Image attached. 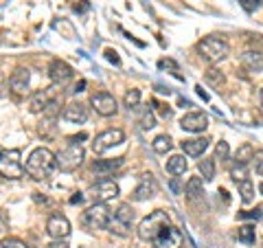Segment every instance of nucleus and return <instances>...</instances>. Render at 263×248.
<instances>
[{
    "instance_id": "nucleus-1",
    "label": "nucleus",
    "mask_w": 263,
    "mask_h": 248,
    "mask_svg": "<svg viewBox=\"0 0 263 248\" xmlns=\"http://www.w3.org/2000/svg\"><path fill=\"white\" fill-rule=\"evenodd\" d=\"M57 169V156L46 147H35L24 165V173H29L33 180H48Z\"/></svg>"
},
{
    "instance_id": "nucleus-2",
    "label": "nucleus",
    "mask_w": 263,
    "mask_h": 248,
    "mask_svg": "<svg viewBox=\"0 0 263 248\" xmlns=\"http://www.w3.org/2000/svg\"><path fill=\"white\" fill-rule=\"evenodd\" d=\"M167 226H171L169 213L167 211H154L147 218L141 220V224H138V237L145 239V242H154Z\"/></svg>"
},
{
    "instance_id": "nucleus-3",
    "label": "nucleus",
    "mask_w": 263,
    "mask_h": 248,
    "mask_svg": "<svg viewBox=\"0 0 263 248\" xmlns=\"http://www.w3.org/2000/svg\"><path fill=\"white\" fill-rule=\"evenodd\" d=\"M230 51V46L224 38H215V36H211V38H204L200 44H197V53L202 55V60H206L211 64H215V62H221L224 57L228 55Z\"/></svg>"
},
{
    "instance_id": "nucleus-4",
    "label": "nucleus",
    "mask_w": 263,
    "mask_h": 248,
    "mask_svg": "<svg viewBox=\"0 0 263 248\" xmlns=\"http://www.w3.org/2000/svg\"><path fill=\"white\" fill-rule=\"evenodd\" d=\"M0 176L18 180L24 176V165H22V154L20 150H3L0 152Z\"/></svg>"
},
{
    "instance_id": "nucleus-5",
    "label": "nucleus",
    "mask_w": 263,
    "mask_h": 248,
    "mask_svg": "<svg viewBox=\"0 0 263 248\" xmlns=\"http://www.w3.org/2000/svg\"><path fill=\"white\" fill-rule=\"evenodd\" d=\"M132 220H134V211L129 204H121L117 211L110 213V222H108V231L119 237H125L132 228Z\"/></svg>"
},
{
    "instance_id": "nucleus-6",
    "label": "nucleus",
    "mask_w": 263,
    "mask_h": 248,
    "mask_svg": "<svg viewBox=\"0 0 263 248\" xmlns=\"http://www.w3.org/2000/svg\"><path fill=\"white\" fill-rule=\"evenodd\" d=\"M110 206L105 202H95L90 209L84 213V224L88 231H103L108 228V222H110Z\"/></svg>"
},
{
    "instance_id": "nucleus-7",
    "label": "nucleus",
    "mask_w": 263,
    "mask_h": 248,
    "mask_svg": "<svg viewBox=\"0 0 263 248\" xmlns=\"http://www.w3.org/2000/svg\"><path fill=\"white\" fill-rule=\"evenodd\" d=\"M84 158H86V152L81 147V143H70L66 150L57 154V167L62 171H75L81 167Z\"/></svg>"
},
{
    "instance_id": "nucleus-8",
    "label": "nucleus",
    "mask_w": 263,
    "mask_h": 248,
    "mask_svg": "<svg viewBox=\"0 0 263 248\" xmlns=\"http://www.w3.org/2000/svg\"><path fill=\"white\" fill-rule=\"evenodd\" d=\"M123 140H125V132L119 128H112V130L101 132V134L92 140V150H95V154H103V152H108L110 147L121 145Z\"/></svg>"
},
{
    "instance_id": "nucleus-9",
    "label": "nucleus",
    "mask_w": 263,
    "mask_h": 248,
    "mask_svg": "<svg viewBox=\"0 0 263 248\" xmlns=\"http://www.w3.org/2000/svg\"><path fill=\"white\" fill-rule=\"evenodd\" d=\"M88 193L95 198V202H105V204H108L110 200H114V198L119 196V185L114 183V180L101 178V180H97V183L90 187Z\"/></svg>"
},
{
    "instance_id": "nucleus-10",
    "label": "nucleus",
    "mask_w": 263,
    "mask_h": 248,
    "mask_svg": "<svg viewBox=\"0 0 263 248\" xmlns=\"http://www.w3.org/2000/svg\"><path fill=\"white\" fill-rule=\"evenodd\" d=\"M90 105L97 110V114L101 117H114L119 112V103L110 93H95L90 97Z\"/></svg>"
},
{
    "instance_id": "nucleus-11",
    "label": "nucleus",
    "mask_w": 263,
    "mask_h": 248,
    "mask_svg": "<svg viewBox=\"0 0 263 248\" xmlns=\"http://www.w3.org/2000/svg\"><path fill=\"white\" fill-rule=\"evenodd\" d=\"M152 248H184V235L176 226H167L152 242Z\"/></svg>"
},
{
    "instance_id": "nucleus-12",
    "label": "nucleus",
    "mask_w": 263,
    "mask_h": 248,
    "mask_svg": "<svg viewBox=\"0 0 263 248\" xmlns=\"http://www.w3.org/2000/svg\"><path fill=\"white\" fill-rule=\"evenodd\" d=\"M46 233L53 239H66L70 235V222L62 213H53L51 218L46 220Z\"/></svg>"
},
{
    "instance_id": "nucleus-13",
    "label": "nucleus",
    "mask_w": 263,
    "mask_h": 248,
    "mask_svg": "<svg viewBox=\"0 0 263 248\" xmlns=\"http://www.w3.org/2000/svg\"><path fill=\"white\" fill-rule=\"evenodd\" d=\"M180 128L197 134V132H204L209 128V117L204 112H189V114H184V117L180 119Z\"/></svg>"
},
{
    "instance_id": "nucleus-14",
    "label": "nucleus",
    "mask_w": 263,
    "mask_h": 248,
    "mask_svg": "<svg viewBox=\"0 0 263 248\" xmlns=\"http://www.w3.org/2000/svg\"><path fill=\"white\" fill-rule=\"evenodd\" d=\"M156 191H158V185H156V180L152 173H145V176L141 178V183H138V187L134 189V193H132V198L138 202L143 200H149V198L156 196Z\"/></svg>"
},
{
    "instance_id": "nucleus-15",
    "label": "nucleus",
    "mask_w": 263,
    "mask_h": 248,
    "mask_svg": "<svg viewBox=\"0 0 263 248\" xmlns=\"http://www.w3.org/2000/svg\"><path fill=\"white\" fill-rule=\"evenodd\" d=\"M29 81H31V73L27 68H18L9 77V88L15 97H24L29 93Z\"/></svg>"
},
{
    "instance_id": "nucleus-16",
    "label": "nucleus",
    "mask_w": 263,
    "mask_h": 248,
    "mask_svg": "<svg viewBox=\"0 0 263 248\" xmlns=\"http://www.w3.org/2000/svg\"><path fill=\"white\" fill-rule=\"evenodd\" d=\"M48 75H51L53 79V84L57 86H64V84H68V81L72 79V68L66 62L62 60H55L51 62V68H48Z\"/></svg>"
},
{
    "instance_id": "nucleus-17",
    "label": "nucleus",
    "mask_w": 263,
    "mask_h": 248,
    "mask_svg": "<svg viewBox=\"0 0 263 248\" xmlns=\"http://www.w3.org/2000/svg\"><path fill=\"white\" fill-rule=\"evenodd\" d=\"M88 108L81 101H75V103H70V105H66L64 112H62V117L66 121H70V123H86L88 121Z\"/></svg>"
},
{
    "instance_id": "nucleus-18",
    "label": "nucleus",
    "mask_w": 263,
    "mask_h": 248,
    "mask_svg": "<svg viewBox=\"0 0 263 248\" xmlns=\"http://www.w3.org/2000/svg\"><path fill=\"white\" fill-rule=\"evenodd\" d=\"M211 140L206 136H200V138H186L182 140V152L186 156H202L204 152H206V147H209Z\"/></svg>"
},
{
    "instance_id": "nucleus-19",
    "label": "nucleus",
    "mask_w": 263,
    "mask_h": 248,
    "mask_svg": "<svg viewBox=\"0 0 263 248\" xmlns=\"http://www.w3.org/2000/svg\"><path fill=\"white\" fill-rule=\"evenodd\" d=\"M123 165V158H108V161H95L92 163V171L97 176H110Z\"/></svg>"
},
{
    "instance_id": "nucleus-20",
    "label": "nucleus",
    "mask_w": 263,
    "mask_h": 248,
    "mask_svg": "<svg viewBox=\"0 0 263 248\" xmlns=\"http://www.w3.org/2000/svg\"><path fill=\"white\" fill-rule=\"evenodd\" d=\"M241 64L252 73H261L263 70V53L259 51H246L241 55Z\"/></svg>"
},
{
    "instance_id": "nucleus-21",
    "label": "nucleus",
    "mask_w": 263,
    "mask_h": 248,
    "mask_svg": "<svg viewBox=\"0 0 263 248\" xmlns=\"http://www.w3.org/2000/svg\"><path fill=\"white\" fill-rule=\"evenodd\" d=\"M48 101H51V97H48V90H37V93H33L31 99H29V110L31 112H42Z\"/></svg>"
},
{
    "instance_id": "nucleus-22",
    "label": "nucleus",
    "mask_w": 263,
    "mask_h": 248,
    "mask_svg": "<svg viewBox=\"0 0 263 248\" xmlns=\"http://www.w3.org/2000/svg\"><path fill=\"white\" fill-rule=\"evenodd\" d=\"M186 158L184 156H171V158L167 161V171L171 173V176H182V173L186 171Z\"/></svg>"
},
{
    "instance_id": "nucleus-23",
    "label": "nucleus",
    "mask_w": 263,
    "mask_h": 248,
    "mask_svg": "<svg viewBox=\"0 0 263 248\" xmlns=\"http://www.w3.org/2000/svg\"><path fill=\"white\" fill-rule=\"evenodd\" d=\"M184 193H186L189 200H197L200 196H204L202 178H189V183L184 185Z\"/></svg>"
},
{
    "instance_id": "nucleus-24",
    "label": "nucleus",
    "mask_w": 263,
    "mask_h": 248,
    "mask_svg": "<svg viewBox=\"0 0 263 248\" xmlns=\"http://www.w3.org/2000/svg\"><path fill=\"white\" fill-rule=\"evenodd\" d=\"M197 169H200L202 178L206 180V183H211V180L215 178V158H202L197 163Z\"/></svg>"
},
{
    "instance_id": "nucleus-25",
    "label": "nucleus",
    "mask_w": 263,
    "mask_h": 248,
    "mask_svg": "<svg viewBox=\"0 0 263 248\" xmlns=\"http://www.w3.org/2000/svg\"><path fill=\"white\" fill-rule=\"evenodd\" d=\"M138 110H141V117H138V123H141L143 130H152L156 128V117L149 105H138Z\"/></svg>"
},
{
    "instance_id": "nucleus-26",
    "label": "nucleus",
    "mask_w": 263,
    "mask_h": 248,
    "mask_svg": "<svg viewBox=\"0 0 263 248\" xmlns=\"http://www.w3.org/2000/svg\"><path fill=\"white\" fill-rule=\"evenodd\" d=\"M171 147H174V143H171V136L169 134H160L154 138V152L156 154H167Z\"/></svg>"
},
{
    "instance_id": "nucleus-27",
    "label": "nucleus",
    "mask_w": 263,
    "mask_h": 248,
    "mask_svg": "<svg viewBox=\"0 0 263 248\" xmlns=\"http://www.w3.org/2000/svg\"><path fill=\"white\" fill-rule=\"evenodd\" d=\"M237 239H239L241 244H248V246H252L254 242H257V235H254V226H250V224L241 226L239 231H237Z\"/></svg>"
},
{
    "instance_id": "nucleus-28",
    "label": "nucleus",
    "mask_w": 263,
    "mask_h": 248,
    "mask_svg": "<svg viewBox=\"0 0 263 248\" xmlns=\"http://www.w3.org/2000/svg\"><path fill=\"white\" fill-rule=\"evenodd\" d=\"M239 185V193H241V200L246 202V204H250L252 200H254V185H252V180H241V183H237Z\"/></svg>"
},
{
    "instance_id": "nucleus-29",
    "label": "nucleus",
    "mask_w": 263,
    "mask_h": 248,
    "mask_svg": "<svg viewBox=\"0 0 263 248\" xmlns=\"http://www.w3.org/2000/svg\"><path fill=\"white\" fill-rule=\"evenodd\" d=\"M252 156H254V147L250 143H243L239 150H237V161L235 163H243V165H248L252 161Z\"/></svg>"
},
{
    "instance_id": "nucleus-30",
    "label": "nucleus",
    "mask_w": 263,
    "mask_h": 248,
    "mask_svg": "<svg viewBox=\"0 0 263 248\" xmlns=\"http://www.w3.org/2000/svg\"><path fill=\"white\" fill-rule=\"evenodd\" d=\"M123 103H125V108H138L141 105V90H127L125 97H123Z\"/></svg>"
},
{
    "instance_id": "nucleus-31",
    "label": "nucleus",
    "mask_w": 263,
    "mask_h": 248,
    "mask_svg": "<svg viewBox=\"0 0 263 248\" xmlns=\"http://www.w3.org/2000/svg\"><path fill=\"white\" fill-rule=\"evenodd\" d=\"M230 176H233L235 183H241V180H246V178H248V165L235 163L233 169H230Z\"/></svg>"
},
{
    "instance_id": "nucleus-32",
    "label": "nucleus",
    "mask_w": 263,
    "mask_h": 248,
    "mask_svg": "<svg viewBox=\"0 0 263 248\" xmlns=\"http://www.w3.org/2000/svg\"><path fill=\"white\" fill-rule=\"evenodd\" d=\"M228 156H230V147H228V143H226V140H219L217 147H215V161L226 163V161H228Z\"/></svg>"
},
{
    "instance_id": "nucleus-33",
    "label": "nucleus",
    "mask_w": 263,
    "mask_h": 248,
    "mask_svg": "<svg viewBox=\"0 0 263 248\" xmlns=\"http://www.w3.org/2000/svg\"><path fill=\"white\" fill-rule=\"evenodd\" d=\"M0 248H29V246L18 237H5L3 242H0Z\"/></svg>"
},
{
    "instance_id": "nucleus-34",
    "label": "nucleus",
    "mask_w": 263,
    "mask_h": 248,
    "mask_svg": "<svg viewBox=\"0 0 263 248\" xmlns=\"http://www.w3.org/2000/svg\"><path fill=\"white\" fill-rule=\"evenodd\" d=\"M252 165H254V171L259 173V176H263V150H257L252 156Z\"/></svg>"
},
{
    "instance_id": "nucleus-35",
    "label": "nucleus",
    "mask_w": 263,
    "mask_h": 248,
    "mask_svg": "<svg viewBox=\"0 0 263 248\" xmlns=\"http://www.w3.org/2000/svg\"><path fill=\"white\" fill-rule=\"evenodd\" d=\"M206 79H209L215 88H219L221 84H224V75H219V73H217V70H213V68L206 73Z\"/></svg>"
},
{
    "instance_id": "nucleus-36",
    "label": "nucleus",
    "mask_w": 263,
    "mask_h": 248,
    "mask_svg": "<svg viewBox=\"0 0 263 248\" xmlns=\"http://www.w3.org/2000/svg\"><path fill=\"white\" fill-rule=\"evenodd\" d=\"M44 114L46 117H55V114H60V101H57V99H51V101H48V105L44 108Z\"/></svg>"
},
{
    "instance_id": "nucleus-37",
    "label": "nucleus",
    "mask_w": 263,
    "mask_h": 248,
    "mask_svg": "<svg viewBox=\"0 0 263 248\" xmlns=\"http://www.w3.org/2000/svg\"><path fill=\"white\" fill-rule=\"evenodd\" d=\"M241 220H259L261 218V209H254V211H241L239 213Z\"/></svg>"
},
{
    "instance_id": "nucleus-38",
    "label": "nucleus",
    "mask_w": 263,
    "mask_h": 248,
    "mask_svg": "<svg viewBox=\"0 0 263 248\" xmlns=\"http://www.w3.org/2000/svg\"><path fill=\"white\" fill-rule=\"evenodd\" d=\"M239 3H241V7H243L246 11H254L263 3V0H239Z\"/></svg>"
},
{
    "instance_id": "nucleus-39",
    "label": "nucleus",
    "mask_w": 263,
    "mask_h": 248,
    "mask_svg": "<svg viewBox=\"0 0 263 248\" xmlns=\"http://www.w3.org/2000/svg\"><path fill=\"white\" fill-rule=\"evenodd\" d=\"M169 189H171V191H174L176 196L184 191V187H182V183H180V178H171V183H169Z\"/></svg>"
},
{
    "instance_id": "nucleus-40",
    "label": "nucleus",
    "mask_w": 263,
    "mask_h": 248,
    "mask_svg": "<svg viewBox=\"0 0 263 248\" xmlns=\"http://www.w3.org/2000/svg\"><path fill=\"white\" fill-rule=\"evenodd\" d=\"M158 68H171L174 73H178V64L174 60H160L158 62Z\"/></svg>"
},
{
    "instance_id": "nucleus-41",
    "label": "nucleus",
    "mask_w": 263,
    "mask_h": 248,
    "mask_svg": "<svg viewBox=\"0 0 263 248\" xmlns=\"http://www.w3.org/2000/svg\"><path fill=\"white\" fill-rule=\"evenodd\" d=\"M72 3H75V5H72V9H75L77 13L88 11V3H86V0H72Z\"/></svg>"
},
{
    "instance_id": "nucleus-42",
    "label": "nucleus",
    "mask_w": 263,
    "mask_h": 248,
    "mask_svg": "<svg viewBox=\"0 0 263 248\" xmlns=\"http://www.w3.org/2000/svg\"><path fill=\"white\" fill-rule=\"evenodd\" d=\"M154 105H156V108H158V112L162 114V117H171V110H169V105H164V103H158V101H154Z\"/></svg>"
},
{
    "instance_id": "nucleus-43",
    "label": "nucleus",
    "mask_w": 263,
    "mask_h": 248,
    "mask_svg": "<svg viewBox=\"0 0 263 248\" xmlns=\"http://www.w3.org/2000/svg\"><path fill=\"white\" fill-rule=\"evenodd\" d=\"M105 57H108L110 62H114V64H121V60H119V55L112 51V48H108V51H105Z\"/></svg>"
},
{
    "instance_id": "nucleus-44",
    "label": "nucleus",
    "mask_w": 263,
    "mask_h": 248,
    "mask_svg": "<svg viewBox=\"0 0 263 248\" xmlns=\"http://www.w3.org/2000/svg\"><path fill=\"white\" fill-rule=\"evenodd\" d=\"M46 248H68V244H66V239H55V242L48 244Z\"/></svg>"
},
{
    "instance_id": "nucleus-45",
    "label": "nucleus",
    "mask_w": 263,
    "mask_h": 248,
    "mask_svg": "<svg viewBox=\"0 0 263 248\" xmlns=\"http://www.w3.org/2000/svg\"><path fill=\"white\" fill-rule=\"evenodd\" d=\"M77 202H79V204L84 202V193H75V196L70 198V204H77Z\"/></svg>"
},
{
    "instance_id": "nucleus-46",
    "label": "nucleus",
    "mask_w": 263,
    "mask_h": 248,
    "mask_svg": "<svg viewBox=\"0 0 263 248\" xmlns=\"http://www.w3.org/2000/svg\"><path fill=\"white\" fill-rule=\"evenodd\" d=\"M7 231V220H5V216L0 213V233H5Z\"/></svg>"
},
{
    "instance_id": "nucleus-47",
    "label": "nucleus",
    "mask_w": 263,
    "mask_h": 248,
    "mask_svg": "<svg viewBox=\"0 0 263 248\" xmlns=\"http://www.w3.org/2000/svg\"><path fill=\"white\" fill-rule=\"evenodd\" d=\"M84 88H86V81H84V79H81V81H79V84L75 86V93H81V90H84Z\"/></svg>"
},
{
    "instance_id": "nucleus-48",
    "label": "nucleus",
    "mask_w": 263,
    "mask_h": 248,
    "mask_svg": "<svg viewBox=\"0 0 263 248\" xmlns=\"http://www.w3.org/2000/svg\"><path fill=\"white\" fill-rule=\"evenodd\" d=\"M197 95H200V97L204 99V101H206V99H209V95H206V93H204V90H202V86H197Z\"/></svg>"
},
{
    "instance_id": "nucleus-49",
    "label": "nucleus",
    "mask_w": 263,
    "mask_h": 248,
    "mask_svg": "<svg viewBox=\"0 0 263 248\" xmlns=\"http://www.w3.org/2000/svg\"><path fill=\"white\" fill-rule=\"evenodd\" d=\"M261 105H263V90H261Z\"/></svg>"
}]
</instances>
